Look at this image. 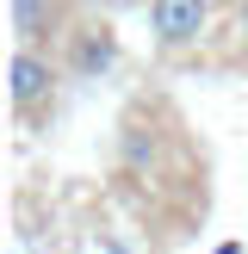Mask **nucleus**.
<instances>
[{
  "mask_svg": "<svg viewBox=\"0 0 248 254\" xmlns=\"http://www.w3.org/2000/svg\"><path fill=\"white\" fill-rule=\"evenodd\" d=\"M118 161H124L130 180H155V168H161V130L149 118H130L124 136H118Z\"/></svg>",
  "mask_w": 248,
  "mask_h": 254,
  "instance_id": "nucleus-5",
  "label": "nucleus"
},
{
  "mask_svg": "<svg viewBox=\"0 0 248 254\" xmlns=\"http://www.w3.org/2000/svg\"><path fill=\"white\" fill-rule=\"evenodd\" d=\"M236 19H242V31H248V0H236Z\"/></svg>",
  "mask_w": 248,
  "mask_h": 254,
  "instance_id": "nucleus-7",
  "label": "nucleus"
},
{
  "mask_svg": "<svg viewBox=\"0 0 248 254\" xmlns=\"http://www.w3.org/2000/svg\"><path fill=\"white\" fill-rule=\"evenodd\" d=\"M87 12H106V19H118V12H136V6H149V0H81Z\"/></svg>",
  "mask_w": 248,
  "mask_h": 254,
  "instance_id": "nucleus-6",
  "label": "nucleus"
},
{
  "mask_svg": "<svg viewBox=\"0 0 248 254\" xmlns=\"http://www.w3.org/2000/svg\"><path fill=\"white\" fill-rule=\"evenodd\" d=\"M56 56H62V68H68V81H106V74L124 62V44L106 25V12H93V19L68 25V37L56 44Z\"/></svg>",
  "mask_w": 248,
  "mask_h": 254,
  "instance_id": "nucleus-2",
  "label": "nucleus"
},
{
  "mask_svg": "<svg viewBox=\"0 0 248 254\" xmlns=\"http://www.w3.org/2000/svg\"><path fill=\"white\" fill-rule=\"evenodd\" d=\"M211 19H217V0H149V44L161 56L198 50L211 37Z\"/></svg>",
  "mask_w": 248,
  "mask_h": 254,
  "instance_id": "nucleus-3",
  "label": "nucleus"
},
{
  "mask_svg": "<svg viewBox=\"0 0 248 254\" xmlns=\"http://www.w3.org/2000/svg\"><path fill=\"white\" fill-rule=\"evenodd\" d=\"M62 56L56 50H44V44H12V56H6V106H12V118H37V112H50L56 106V87H62Z\"/></svg>",
  "mask_w": 248,
  "mask_h": 254,
  "instance_id": "nucleus-1",
  "label": "nucleus"
},
{
  "mask_svg": "<svg viewBox=\"0 0 248 254\" xmlns=\"http://www.w3.org/2000/svg\"><path fill=\"white\" fill-rule=\"evenodd\" d=\"M6 19H12V44L56 50L74 25V0H6Z\"/></svg>",
  "mask_w": 248,
  "mask_h": 254,
  "instance_id": "nucleus-4",
  "label": "nucleus"
}]
</instances>
